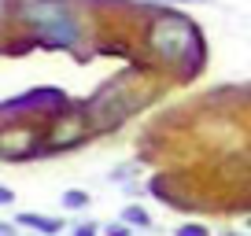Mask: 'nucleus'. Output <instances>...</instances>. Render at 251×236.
<instances>
[{"mask_svg": "<svg viewBox=\"0 0 251 236\" xmlns=\"http://www.w3.org/2000/svg\"><path fill=\"white\" fill-rule=\"evenodd\" d=\"M63 207H67V211H85V207H89V192L67 189V192H63Z\"/></svg>", "mask_w": 251, "mask_h": 236, "instance_id": "obj_6", "label": "nucleus"}, {"mask_svg": "<svg viewBox=\"0 0 251 236\" xmlns=\"http://www.w3.org/2000/svg\"><path fill=\"white\" fill-rule=\"evenodd\" d=\"M23 15L30 19V26L55 48H74L81 41V26L74 19V11L63 4V0H33L26 4Z\"/></svg>", "mask_w": 251, "mask_h": 236, "instance_id": "obj_1", "label": "nucleus"}, {"mask_svg": "<svg viewBox=\"0 0 251 236\" xmlns=\"http://www.w3.org/2000/svg\"><path fill=\"white\" fill-rule=\"evenodd\" d=\"M100 233V225H96V221H81L78 229H74V236H96Z\"/></svg>", "mask_w": 251, "mask_h": 236, "instance_id": "obj_9", "label": "nucleus"}, {"mask_svg": "<svg viewBox=\"0 0 251 236\" xmlns=\"http://www.w3.org/2000/svg\"><path fill=\"white\" fill-rule=\"evenodd\" d=\"M122 221H126V225H129V229H151V214L148 211H144V207H122Z\"/></svg>", "mask_w": 251, "mask_h": 236, "instance_id": "obj_5", "label": "nucleus"}, {"mask_svg": "<svg viewBox=\"0 0 251 236\" xmlns=\"http://www.w3.org/2000/svg\"><path fill=\"white\" fill-rule=\"evenodd\" d=\"M4 8H8V0H0V15H4Z\"/></svg>", "mask_w": 251, "mask_h": 236, "instance_id": "obj_13", "label": "nucleus"}, {"mask_svg": "<svg viewBox=\"0 0 251 236\" xmlns=\"http://www.w3.org/2000/svg\"><path fill=\"white\" fill-rule=\"evenodd\" d=\"M151 4H203V0H151Z\"/></svg>", "mask_w": 251, "mask_h": 236, "instance_id": "obj_11", "label": "nucleus"}, {"mask_svg": "<svg viewBox=\"0 0 251 236\" xmlns=\"http://www.w3.org/2000/svg\"><path fill=\"white\" fill-rule=\"evenodd\" d=\"M174 236H211V233H207V225H196V221H188V225H181Z\"/></svg>", "mask_w": 251, "mask_h": 236, "instance_id": "obj_7", "label": "nucleus"}, {"mask_svg": "<svg viewBox=\"0 0 251 236\" xmlns=\"http://www.w3.org/2000/svg\"><path fill=\"white\" fill-rule=\"evenodd\" d=\"M103 236H129V225H126V221H111V225L103 229Z\"/></svg>", "mask_w": 251, "mask_h": 236, "instance_id": "obj_8", "label": "nucleus"}, {"mask_svg": "<svg viewBox=\"0 0 251 236\" xmlns=\"http://www.w3.org/2000/svg\"><path fill=\"white\" fill-rule=\"evenodd\" d=\"M59 103H63V93H59V89H37V93H30V96H19V100L4 103V107H0V115L19 111V107H59Z\"/></svg>", "mask_w": 251, "mask_h": 236, "instance_id": "obj_3", "label": "nucleus"}, {"mask_svg": "<svg viewBox=\"0 0 251 236\" xmlns=\"http://www.w3.org/2000/svg\"><path fill=\"white\" fill-rule=\"evenodd\" d=\"M0 236H15V229H11V225H4V221H0Z\"/></svg>", "mask_w": 251, "mask_h": 236, "instance_id": "obj_12", "label": "nucleus"}, {"mask_svg": "<svg viewBox=\"0 0 251 236\" xmlns=\"http://www.w3.org/2000/svg\"><path fill=\"white\" fill-rule=\"evenodd\" d=\"M151 45L170 63H177V59H192L196 63L200 55H203V41H200L196 26L188 23V19H177V15H163L151 26Z\"/></svg>", "mask_w": 251, "mask_h": 236, "instance_id": "obj_2", "label": "nucleus"}, {"mask_svg": "<svg viewBox=\"0 0 251 236\" xmlns=\"http://www.w3.org/2000/svg\"><path fill=\"white\" fill-rule=\"evenodd\" d=\"M0 203H15V192H11V189H0Z\"/></svg>", "mask_w": 251, "mask_h": 236, "instance_id": "obj_10", "label": "nucleus"}, {"mask_svg": "<svg viewBox=\"0 0 251 236\" xmlns=\"http://www.w3.org/2000/svg\"><path fill=\"white\" fill-rule=\"evenodd\" d=\"M19 225H30V229H37V233H59L63 229V221L59 218H41V214H19Z\"/></svg>", "mask_w": 251, "mask_h": 236, "instance_id": "obj_4", "label": "nucleus"}]
</instances>
